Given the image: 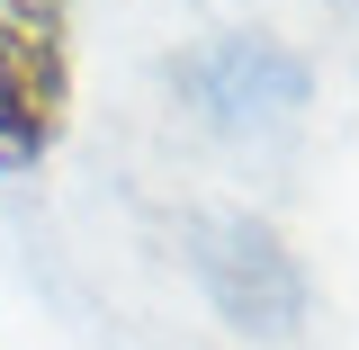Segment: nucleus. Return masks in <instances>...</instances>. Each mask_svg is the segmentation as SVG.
I'll list each match as a JSON object with an SVG mask.
<instances>
[{
  "label": "nucleus",
  "instance_id": "f257e3e1",
  "mask_svg": "<svg viewBox=\"0 0 359 350\" xmlns=\"http://www.w3.org/2000/svg\"><path fill=\"white\" fill-rule=\"evenodd\" d=\"M72 126V0H0V171H36Z\"/></svg>",
  "mask_w": 359,
  "mask_h": 350
},
{
  "label": "nucleus",
  "instance_id": "f03ea898",
  "mask_svg": "<svg viewBox=\"0 0 359 350\" xmlns=\"http://www.w3.org/2000/svg\"><path fill=\"white\" fill-rule=\"evenodd\" d=\"M207 243H216V252H198V269H207L216 306L233 314V323H261V332H278V323L297 314V269H287V252L269 243L261 224H243V216L207 224Z\"/></svg>",
  "mask_w": 359,
  "mask_h": 350
}]
</instances>
